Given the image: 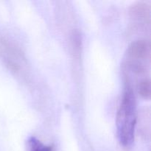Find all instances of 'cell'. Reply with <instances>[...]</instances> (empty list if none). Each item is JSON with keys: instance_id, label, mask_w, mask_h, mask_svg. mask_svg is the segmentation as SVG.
I'll list each match as a JSON object with an SVG mask.
<instances>
[{"instance_id": "1", "label": "cell", "mask_w": 151, "mask_h": 151, "mask_svg": "<svg viewBox=\"0 0 151 151\" xmlns=\"http://www.w3.org/2000/svg\"><path fill=\"white\" fill-rule=\"evenodd\" d=\"M116 129L119 142L124 147L132 145L137 125V100L131 85L126 83L116 114Z\"/></svg>"}, {"instance_id": "2", "label": "cell", "mask_w": 151, "mask_h": 151, "mask_svg": "<svg viewBox=\"0 0 151 151\" xmlns=\"http://www.w3.org/2000/svg\"><path fill=\"white\" fill-rule=\"evenodd\" d=\"M125 58L150 62V45L145 40L135 41L129 46Z\"/></svg>"}, {"instance_id": "3", "label": "cell", "mask_w": 151, "mask_h": 151, "mask_svg": "<svg viewBox=\"0 0 151 151\" xmlns=\"http://www.w3.org/2000/svg\"><path fill=\"white\" fill-rule=\"evenodd\" d=\"M137 91L142 98L149 100L150 97V81L149 78L140 80L137 84Z\"/></svg>"}, {"instance_id": "4", "label": "cell", "mask_w": 151, "mask_h": 151, "mask_svg": "<svg viewBox=\"0 0 151 151\" xmlns=\"http://www.w3.org/2000/svg\"><path fill=\"white\" fill-rule=\"evenodd\" d=\"M29 151H52V147L50 145H46L41 142L40 140L35 137H30L28 141Z\"/></svg>"}]
</instances>
